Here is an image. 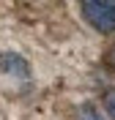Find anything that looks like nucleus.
I'll return each mask as SVG.
<instances>
[{"instance_id":"obj_1","label":"nucleus","mask_w":115,"mask_h":120,"mask_svg":"<svg viewBox=\"0 0 115 120\" xmlns=\"http://www.w3.org/2000/svg\"><path fill=\"white\" fill-rule=\"evenodd\" d=\"M82 16L96 33H115V0H85Z\"/></svg>"},{"instance_id":"obj_2","label":"nucleus","mask_w":115,"mask_h":120,"mask_svg":"<svg viewBox=\"0 0 115 120\" xmlns=\"http://www.w3.org/2000/svg\"><path fill=\"white\" fill-rule=\"evenodd\" d=\"M0 68H3V76L8 79H19V82H28L30 79V63L16 52H6L0 57Z\"/></svg>"},{"instance_id":"obj_3","label":"nucleus","mask_w":115,"mask_h":120,"mask_svg":"<svg viewBox=\"0 0 115 120\" xmlns=\"http://www.w3.org/2000/svg\"><path fill=\"white\" fill-rule=\"evenodd\" d=\"M74 120H107V117H104V112H99V109H96V104H91V101H88V104H79Z\"/></svg>"},{"instance_id":"obj_4","label":"nucleus","mask_w":115,"mask_h":120,"mask_svg":"<svg viewBox=\"0 0 115 120\" xmlns=\"http://www.w3.org/2000/svg\"><path fill=\"white\" fill-rule=\"evenodd\" d=\"M104 109H107V115L115 120V90H110L107 96H104Z\"/></svg>"},{"instance_id":"obj_5","label":"nucleus","mask_w":115,"mask_h":120,"mask_svg":"<svg viewBox=\"0 0 115 120\" xmlns=\"http://www.w3.org/2000/svg\"><path fill=\"white\" fill-rule=\"evenodd\" d=\"M110 60L115 63V44H112V52H110Z\"/></svg>"}]
</instances>
